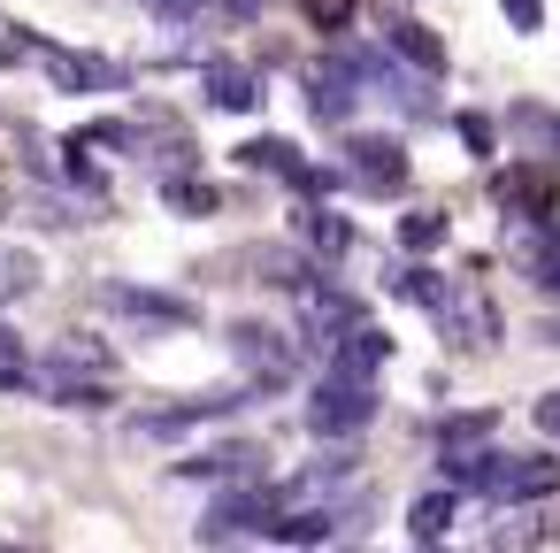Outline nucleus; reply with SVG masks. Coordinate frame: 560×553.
I'll list each match as a JSON object with an SVG mask.
<instances>
[{"mask_svg": "<svg viewBox=\"0 0 560 553\" xmlns=\"http://www.w3.org/2000/svg\"><path fill=\"white\" fill-rule=\"evenodd\" d=\"M223 346H231V361H246L254 392H284V384H292V369L307 361V354H300V338H292V331H277V323H231V331H223Z\"/></svg>", "mask_w": 560, "mask_h": 553, "instance_id": "1", "label": "nucleus"}, {"mask_svg": "<svg viewBox=\"0 0 560 553\" xmlns=\"http://www.w3.org/2000/svg\"><path fill=\"white\" fill-rule=\"evenodd\" d=\"M376 384H361V377H323L315 392H307V407H300V423L315 430V438H361L369 423H376Z\"/></svg>", "mask_w": 560, "mask_h": 553, "instance_id": "2", "label": "nucleus"}, {"mask_svg": "<svg viewBox=\"0 0 560 553\" xmlns=\"http://www.w3.org/2000/svg\"><path fill=\"white\" fill-rule=\"evenodd\" d=\"M438 338L453 346V354H483V346H499V308H491V292L476 285V277H453V292L438 300Z\"/></svg>", "mask_w": 560, "mask_h": 553, "instance_id": "3", "label": "nucleus"}, {"mask_svg": "<svg viewBox=\"0 0 560 553\" xmlns=\"http://www.w3.org/2000/svg\"><path fill=\"white\" fill-rule=\"evenodd\" d=\"M277 507H284L277 484H223L215 507L200 515V545H231V538H246V530H269Z\"/></svg>", "mask_w": 560, "mask_h": 553, "instance_id": "4", "label": "nucleus"}, {"mask_svg": "<svg viewBox=\"0 0 560 553\" xmlns=\"http://www.w3.org/2000/svg\"><path fill=\"white\" fill-rule=\"evenodd\" d=\"M101 308H108V315H124V323H147V331H185V323H200V308H192L185 292L124 285V277H108V285H101Z\"/></svg>", "mask_w": 560, "mask_h": 553, "instance_id": "5", "label": "nucleus"}, {"mask_svg": "<svg viewBox=\"0 0 560 553\" xmlns=\"http://www.w3.org/2000/svg\"><path fill=\"white\" fill-rule=\"evenodd\" d=\"M39 70H47L55 93H124L131 85L124 62H101V55H78V47H47V39H39Z\"/></svg>", "mask_w": 560, "mask_h": 553, "instance_id": "6", "label": "nucleus"}, {"mask_svg": "<svg viewBox=\"0 0 560 553\" xmlns=\"http://www.w3.org/2000/svg\"><path fill=\"white\" fill-rule=\"evenodd\" d=\"M346 177H353L361 193H399V185H407V147H399L392 131H353V139H346Z\"/></svg>", "mask_w": 560, "mask_h": 553, "instance_id": "7", "label": "nucleus"}, {"mask_svg": "<svg viewBox=\"0 0 560 553\" xmlns=\"http://www.w3.org/2000/svg\"><path fill=\"white\" fill-rule=\"evenodd\" d=\"M254 392H192V400H177V407H147V415H131V430L139 438H185V430H200V423H223V415H238Z\"/></svg>", "mask_w": 560, "mask_h": 553, "instance_id": "8", "label": "nucleus"}, {"mask_svg": "<svg viewBox=\"0 0 560 553\" xmlns=\"http://www.w3.org/2000/svg\"><path fill=\"white\" fill-rule=\"evenodd\" d=\"M177 476H192V484H261V476H269V453H261L254 438H223V446L185 453Z\"/></svg>", "mask_w": 560, "mask_h": 553, "instance_id": "9", "label": "nucleus"}, {"mask_svg": "<svg viewBox=\"0 0 560 553\" xmlns=\"http://www.w3.org/2000/svg\"><path fill=\"white\" fill-rule=\"evenodd\" d=\"M552 492H560V461L552 453H499V476H491L483 499L522 507V499H552Z\"/></svg>", "mask_w": 560, "mask_h": 553, "instance_id": "10", "label": "nucleus"}, {"mask_svg": "<svg viewBox=\"0 0 560 553\" xmlns=\"http://www.w3.org/2000/svg\"><path fill=\"white\" fill-rule=\"evenodd\" d=\"M353 108H361V78L330 55V62L307 78V116H315V124H330V131H346V124H353Z\"/></svg>", "mask_w": 560, "mask_h": 553, "instance_id": "11", "label": "nucleus"}, {"mask_svg": "<svg viewBox=\"0 0 560 553\" xmlns=\"http://www.w3.org/2000/svg\"><path fill=\"white\" fill-rule=\"evenodd\" d=\"M277 492H284V507H330V499L353 492V453H323V461H307L300 476H284Z\"/></svg>", "mask_w": 560, "mask_h": 553, "instance_id": "12", "label": "nucleus"}, {"mask_svg": "<svg viewBox=\"0 0 560 553\" xmlns=\"http://www.w3.org/2000/svg\"><path fill=\"white\" fill-rule=\"evenodd\" d=\"M200 93H208V108L215 116H261V70H246V62H208V78H200Z\"/></svg>", "mask_w": 560, "mask_h": 553, "instance_id": "13", "label": "nucleus"}, {"mask_svg": "<svg viewBox=\"0 0 560 553\" xmlns=\"http://www.w3.org/2000/svg\"><path fill=\"white\" fill-rule=\"evenodd\" d=\"M292 231H300V246L323 254V262H346V254H353V216H338L330 200H300V208H292Z\"/></svg>", "mask_w": 560, "mask_h": 553, "instance_id": "14", "label": "nucleus"}, {"mask_svg": "<svg viewBox=\"0 0 560 553\" xmlns=\"http://www.w3.org/2000/svg\"><path fill=\"white\" fill-rule=\"evenodd\" d=\"M32 392H39L47 407H108V400H116L108 377H93V369H62V361H39V369H32Z\"/></svg>", "mask_w": 560, "mask_h": 553, "instance_id": "15", "label": "nucleus"}, {"mask_svg": "<svg viewBox=\"0 0 560 553\" xmlns=\"http://www.w3.org/2000/svg\"><path fill=\"white\" fill-rule=\"evenodd\" d=\"M392 361V338L384 331H369V323H353V331H338L330 338V377H361V384H376V369Z\"/></svg>", "mask_w": 560, "mask_h": 553, "instance_id": "16", "label": "nucleus"}, {"mask_svg": "<svg viewBox=\"0 0 560 553\" xmlns=\"http://www.w3.org/2000/svg\"><path fill=\"white\" fill-rule=\"evenodd\" d=\"M384 47H392L407 70H422V78H445V39H438L430 24H415V16H392V24H384Z\"/></svg>", "mask_w": 560, "mask_h": 553, "instance_id": "17", "label": "nucleus"}, {"mask_svg": "<svg viewBox=\"0 0 560 553\" xmlns=\"http://www.w3.org/2000/svg\"><path fill=\"white\" fill-rule=\"evenodd\" d=\"M491 200H499L506 216H552V185L537 177V154L514 162V170H499V177H491Z\"/></svg>", "mask_w": 560, "mask_h": 553, "instance_id": "18", "label": "nucleus"}, {"mask_svg": "<svg viewBox=\"0 0 560 553\" xmlns=\"http://www.w3.org/2000/svg\"><path fill=\"white\" fill-rule=\"evenodd\" d=\"M438 476L453 484V492H491V476H499V453L491 446H438Z\"/></svg>", "mask_w": 560, "mask_h": 553, "instance_id": "19", "label": "nucleus"}, {"mask_svg": "<svg viewBox=\"0 0 560 553\" xmlns=\"http://www.w3.org/2000/svg\"><path fill=\"white\" fill-rule=\"evenodd\" d=\"M445 292H453V277H438L422 254L392 269V300H407V308H422V315H438V300H445Z\"/></svg>", "mask_w": 560, "mask_h": 553, "instance_id": "20", "label": "nucleus"}, {"mask_svg": "<svg viewBox=\"0 0 560 553\" xmlns=\"http://www.w3.org/2000/svg\"><path fill=\"white\" fill-rule=\"evenodd\" d=\"M453 515H460V492H453V484L422 492V499L407 507V530H415V545H438V538L453 530Z\"/></svg>", "mask_w": 560, "mask_h": 553, "instance_id": "21", "label": "nucleus"}, {"mask_svg": "<svg viewBox=\"0 0 560 553\" xmlns=\"http://www.w3.org/2000/svg\"><path fill=\"white\" fill-rule=\"evenodd\" d=\"M238 162H246V170H261V177H284V185L307 170V154H300L292 139H246V147H238Z\"/></svg>", "mask_w": 560, "mask_h": 553, "instance_id": "22", "label": "nucleus"}, {"mask_svg": "<svg viewBox=\"0 0 560 553\" xmlns=\"http://www.w3.org/2000/svg\"><path fill=\"white\" fill-rule=\"evenodd\" d=\"M162 208H170V216H215V208H223V193H215L208 177L177 170V177H162Z\"/></svg>", "mask_w": 560, "mask_h": 553, "instance_id": "23", "label": "nucleus"}, {"mask_svg": "<svg viewBox=\"0 0 560 553\" xmlns=\"http://www.w3.org/2000/svg\"><path fill=\"white\" fill-rule=\"evenodd\" d=\"M506 131H514L529 154H560V116H552V108H529V101H522V108H506Z\"/></svg>", "mask_w": 560, "mask_h": 553, "instance_id": "24", "label": "nucleus"}, {"mask_svg": "<svg viewBox=\"0 0 560 553\" xmlns=\"http://www.w3.org/2000/svg\"><path fill=\"white\" fill-rule=\"evenodd\" d=\"M445 231H453L445 208H407V216H399V246H407V254H438Z\"/></svg>", "mask_w": 560, "mask_h": 553, "instance_id": "25", "label": "nucleus"}, {"mask_svg": "<svg viewBox=\"0 0 560 553\" xmlns=\"http://www.w3.org/2000/svg\"><path fill=\"white\" fill-rule=\"evenodd\" d=\"M430 438H438V446H483V438H491V407H460V415H438V423H430Z\"/></svg>", "mask_w": 560, "mask_h": 553, "instance_id": "26", "label": "nucleus"}, {"mask_svg": "<svg viewBox=\"0 0 560 553\" xmlns=\"http://www.w3.org/2000/svg\"><path fill=\"white\" fill-rule=\"evenodd\" d=\"M47 361H62V369H93V377H116V354H108L101 338H70V346H55Z\"/></svg>", "mask_w": 560, "mask_h": 553, "instance_id": "27", "label": "nucleus"}, {"mask_svg": "<svg viewBox=\"0 0 560 553\" xmlns=\"http://www.w3.org/2000/svg\"><path fill=\"white\" fill-rule=\"evenodd\" d=\"M338 185H346V162H338V170H323V162H307V170L292 177V193H300V200H330Z\"/></svg>", "mask_w": 560, "mask_h": 553, "instance_id": "28", "label": "nucleus"}, {"mask_svg": "<svg viewBox=\"0 0 560 553\" xmlns=\"http://www.w3.org/2000/svg\"><path fill=\"white\" fill-rule=\"evenodd\" d=\"M300 9H307V24H315V32H330V39H338V32H353V0H300Z\"/></svg>", "mask_w": 560, "mask_h": 553, "instance_id": "29", "label": "nucleus"}, {"mask_svg": "<svg viewBox=\"0 0 560 553\" xmlns=\"http://www.w3.org/2000/svg\"><path fill=\"white\" fill-rule=\"evenodd\" d=\"M460 147H468L476 162H491V154H499V131H491V116H476V108H468V116H460Z\"/></svg>", "mask_w": 560, "mask_h": 553, "instance_id": "30", "label": "nucleus"}, {"mask_svg": "<svg viewBox=\"0 0 560 553\" xmlns=\"http://www.w3.org/2000/svg\"><path fill=\"white\" fill-rule=\"evenodd\" d=\"M537 538H545V522H514V530H491V538H483L476 553H529Z\"/></svg>", "mask_w": 560, "mask_h": 553, "instance_id": "31", "label": "nucleus"}, {"mask_svg": "<svg viewBox=\"0 0 560 553\" xmlns=\"http://www.w3.org/2000/svg\"><path fill=\"white\" fill-rule=\"evenodd\" d=\"M32 292V254H0V300Z\"/></svg>", "mask_w": 560, "mask_h": 553, "instance_id": "32", "label": "nucleus"}, {"mask_svg": "<svg viewBox=\"0 0 560 553\" xmlns=\"http://www.w3.org/2000/svg\"><path fill=\"white\" fill-rule=\"evenodd\" d=\"M254 16H261V0H208L200 24H254Z\"/></svg>", "mask_w": 560, "mask_h": 553, "instance_id": "33", "label": "nucleus"}, {"mask_svg": "<svg viewBox=\"0 0 560 553\" xmlns=\"http://www.w3.org/2000/svg\"><path fill=\"white\" fill-rule=\"evenodd\" d=\"M499 16L514 32H545V0H499Z\"/></svg>", "mask_w": 560, "mask_h": 553, "instance_id": "34", "label": "nucleus"}, {"mask_svg": "<svg viewBox=\"0 0 560 553\" xmlns=\"http://www.w3.org/2000/svg\"><path fill=\"white\" fill-rule=\"evenodd\" d=\"M154 16H170V24H200L208 16V0H147Z\"/></svg>", "mask_w": 560, "mask_h": 553, "instance_id": "35", "label": "nucleus"}, {"mask_svg": "<svg viewBox=\"0 0 560 553\" xmlns=\"http://www.w3.org/2000/svg\"><path fill=\"white\" fill-rule=\"evenodd\" d=\"M537 430H552V438H560V392H545V400H537Z\"/></svg>", "mask_w": 560, "mask_h": 553, "instance_id": "36", "label": "nucleus"}, {"mask_svg": "<svg viewBox=\"0 0 560 553\" xmlns=\"http://www.w3.org/2000/svg\"><path fill=\"white\" fill-rule=\"evenodd\" d=\"M16 361H24V338H16L9 323H0V369H16Z\"/></svg>", "mask_w": 560, "mask_h": 553, "instance_id": "37", "label": "nucleus"}, {"mask_svg": "<svg viewBox=\"0 0 560 553\" xmlns=\"http://www.w3.org/2000/svg\"><path fill=\"white\" fill-rule=\"evenodd\" d=\"M537 338H545V346H560V323H545V331H537Z\"/></svg>", "mask_w": 560, "mask_h": 553, "instance_id": "38", "label": "nucleus"}, {"mask_svg": "<svg viewBox=\"0 0 560 553\" xmlns=\"http://www.w3.org/2000/svg\"><path fill=\"white\" fill-rule=\"evenodd\" d=\"M0 553H24V545H0Z\"/></svg>", "mask_w": 560, "mask_h": 553, "instance_id": "39", "label": "nucleus"}]
</instances>
